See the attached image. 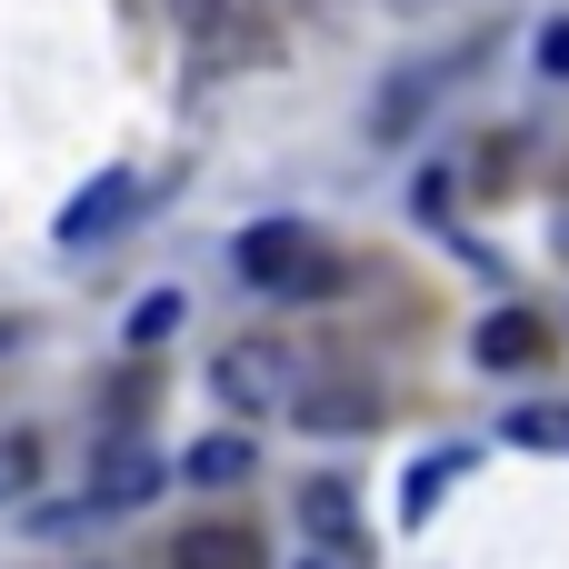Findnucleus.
I'll return each mask as SVG.
<instances>
[{"instance_id":"nucleus-1","label":"nucleus","mask_w":569,"mask_h":569,"mask_svg":"<svg viewBox=\"0 0 569 569\" xmlns=\"http://www.w3.org/2000/svg\"><path fill=\"white\" fill-rule=\"evenodd\" d=\"M210 390H220L240 420H270V410L300 400V360H290L280 340H230V350L210 360Z\"/></svg>"},{"instance_id":"nucleus-10","label":"nucleus","mask_w":569,"mask_h":569,"mask_svg":"<svg viewBox=\"0 0 569 569\" xmlns=\"http://www.w3.org/2000/svg\"><path fill=\"white\" fill-rule=\"evenodd\" d=\"M170 569H260V540H250V530L200 520V530H180V540H170Z\"/></svg>"},{"instance_id":"nucleus-15","label":"nucleus","mask_w":569,"mask_h":569,"mask_svg":"<svg viewBox=\"0 0 569 569\" xmlns=\"http://www.w3.org/2000/svg\"><path fill=\"white\" fill-rule=\"evenodd\" d=\"M560 260H569V220H560Z\"/></svg>"},{"instance_id":"nucleus-4","label":"nucleus","mask_w":569,"mask_h":569,"mask_svg":"<svg viewBox=\"0 0 569 569\" xmlns=\"http://www.w3.org/2000/svg\"><path fill=\"white\" fill-rule=\"evenodd\" d=\"M290 420H300L310 440H350V430H380V390H370V380H300Z\"/></svg>"},{"instance_id":"nucleus-13","label":"nucleus","mask_w":569,"mask_h":569,"mask_svg":"<svg viewBox=\"0 0 569 569\" xmlns=\"http://www.w3.org/2000/svg\"><path fill=\"white\" fill-rule=\"evenodd\" d=\"M510 440H530V450H569V410H520Z\"/></svg>"},{"instance_id":"nucleus-3","label":"nucleus","mask_w":569,"mask_h":569,"mask_svg":"<svg viewBox=\"0 0 569 569\" xmlns=\"http://www.w3.org/2000/svg\"><path fill=\"white\" fill-rule=\"evenodd\" d=\"M210 60H270V20H260V0H160Z\"/></svg>"},{"instance_id":"nucleus-8","label":"nucleus","mask_w":569,"mask_h":569,"mask_svg":"<svg viewBox=\"0 0 569 569\" xmlns=\"http://www.w3.org/2000/svg\"><path fill=\"white\" fill-rule=\"evenodd\" d=\"M470 350H480V370H530L550 350V330H540V310H490Z\"/></svg>"},{"instance_id":"nucleus-7","label":"nucleus","mask_w":569,"mask_h":569,"mask_svg":"<svg viewBox=\"0 0 569 569\" xmlns=\"http://www.w3.org/2000/svg\"><path fill=\"white\" fill-rule=\"evenodd\" d=\"M160 480H170V460H160V450H110L80 510H140V500H160Z\"/></svg>"},{"instance_id":"nucleus-17","label":"nucleus","mask_w":569,"mask_h":569,"mask_svg":"<svg viewBox=\"0 0 569 569\" xmlns=\"http://www.w3.org/2000/svg\"><path fill=\"white\" fill-rule=\"evenodd\" d=\"M410 10H420V0H410Z\"/></svg>"},{"instance_id":"nucleus-11","label":"nucleus","mask_w":569,"mask_h":569,"mask_svg":"<svg viewBox=\"0 0 569 569\" xmlns=\"http://www.w3.org/2000/svg\"><path fill=\"white\" fill-rule=\"evenodd\" d=\"M460 470H470V450H430V460H420V480H410V500H400V520H430V500H440Z\"/></svg>"},{"instance_id":"nucleus-16","label":"nucleus","mask_w":569,"mask_h":569,"mask_svg":"<svg viewBox=\"0 0 569 569\" xmlns=\"http://www.w3.org/2000/svg\"><path fill=\"white\" fill-rule=\"evenodd\" d=\"M300 569H340V560H300Z\"/></svg>"},{"instance_id":"nucleus-5","label":"nucleus","mask_w":569,"mask_h":569,"mask_svg":"<svg viewBox=\"0 0 569 569\" xmlns=\"http://www.w3.org/2000/svg\"><path fill=\"white\" fill-rule=\"evenodd\" d=\"M130 210H140V170H100V180H90V190L60 210V250H100V240H110Z\"/></svg>"},{"instance_id":"nucleus-14","label":"nucleus","mask_w":569,"mask_h":569,"mask_svg":"<svg viewBox=\"0 0 569 569\" xmlns=\"http://www.w3.org/2000/svg\"><path fill=\"white\" fill-rule=\"evenodd\" d=\"M530 50H540V70H550V80H569V20H540V40H530Z\"/></svg>"},{"instance_id":"nucleus-2","label":"nucleus","mask_w":569,"mask_h":569,"mask_svg":"<svg viewBox=\"0 0 569 569\" xmlns=\"http://www.w3.org/2000/svg\"><path fill=\"white\" fill-rule=\"evenodd\" d=\"M230 260H240V280L270 290V300H310V290H320V240H310V220H260Z\"/></svg>"},{"instance_id":"nucleus-12","label":"nucleus","mask_w":569,"mask_h":569,"mask_svg":"<svg viewBox=\"0 0 569 569\" xmlns=\"http://www.w3.org/2000/svg\"><path fill=\"white\" fill-rule=\"evenodd\" d=\"M180 330V290H150L140 310H130V350H150V340H170Z\"/></svg>"},{"instance_id":"nucleus-6","label":"nucleus","mask_w":569,"mask_h":569,"mask_svg":"<svg viewBox=\"0 0 569 569\" xmlns=\"http://www.w3.org/2000/svg\"><path fill=\"white\" fill-rule=\"evenodd\" d=\"M300 520L320 530V550H330L340 569H360V560H370V540H360V500H350V480H310V490H300Z\"/></svg>"},{"instance_id":"nucleus-9","label":"nucleus","mask_w":569,"mask_h":569,"mask_svg":"<svg viewBox=\"0 0 569 569\" xmlns=\"http://www.w3.org/2000/svg\"><path fill=\"white\" fill-rule=\"evenodd\" d=\"M180 470H190L200 490H240V480L260 470V450H250V430H210V440L180 450Z\"/></svg>"}]
</instances>
